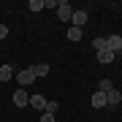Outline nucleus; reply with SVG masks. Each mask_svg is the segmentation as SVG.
Listing matches in <instances>:
<instances>
[{
	"instance_id": "obj_13",
	"label": "nucleus",
	"mask_w": 122,
	"mask_h": 122,
	"mask_svg": "<svg viewBox=\"0 0 122 122\" xmlns=\"http://www.w3.org/2000/svg\"><path fill=\"white\" fill-rule=\"evenodd\" d=\"M109 90H114L111 79H100V84H98V92H109Z\"/></svg>"
},
{
	"instance_id": "obj_16",
	"label": "nucleus",
	"mask_w": 122,
	"mask_h": 122,
	"mask_svg": "<svg viewBox=\"0 0 122 122\" xmlns=\"http://www.w3.org/2000/svg\"><path fill=\"white\" fill-rule=\"evenodd\" d=\"M57 109H60L57 100H49V103H46V111H49V114H57Z\"/></svg>"
},
{
	"instance_id": "obj_3",
	"label": "nucleus",
	"mask_w": 122,
	"mask_h": 122,
	"mask_svg": "<svg viewBox=\"0 0 122 122\" xmlns=\"http://www.w3.org/2000/svg\"><path fill=\"white\" fill-rule=\"evenodd\" d=\"M46 103H49L46 95H30V103H27V106L35 109V111H46Z\"/></svg>"
},
{
	"instance_id": "obj_14",
	"label": "nucleus",
	"mask_w": 122,
	"mask_h": 122,
	"mask_svg": "<svg viewBox=\"0 0 122 122\" xmlns=\"http://www.w3.org/2000/svg\"><path fill=\"white\" fill-rule=\"evenodd\" d=\"M27 8H30L33 14H35V11H44V0H30V3H27Z\"/></svg>"
},
{
	"instance_id": "obj_5",
	"label": "nucleus",
	"mask_w": 122,
	"mask_h": 122,
	"mask_svg": "<svg viewBox=\"0 0 122 122\" xmlns=\"http://www.w3.org/2000/svg\"><path fill=\"white\" fill-rule=\"evenodd\" d=\"M122 103V92L119 90H109L106 92V106H109V109H114V106H119Z\"/></svg>"
},
{
	"instance_id": "obj_8",
	"label": "nucleus",
	"mask_w": 122,
	"mask_h": 122,
	"mask_svg": "<svg viewBox=\"0 0 122 122\" xmlns=\"http://www.w3.org/2000/svg\"><path fill=\"white\" fill-rule=\"evenodd\" d=\"M114 60H117V54H114V52H109V49L98 52V62H100V65H109V62H114Z\"/></svg>"
},
{
	"instance_id": "obj_11",
	"label": "nucleus",
	"mask_w": 122,
	"mask_h": 122,
	"mask_svg": "<svg viewBox=\"0 0 122 122\" xmlns=\"http://www.w3.org/2000/svg\"><path fill=\"white\" fill-rule=\"evenodd\" d=\"M14 65H0V81H8V79H14Z\"/></svg>"
},
{
	"instance_id": "obj_4",
	"label": "nucleus",
	"mask_w": 122,
	"mask_h": 122,
	"mask_svg": "<svg viewBox=\"0 0 122 122\" xmlns=\"http://www.w3.org/2000/svg\"><path fill=\"white\" fill-rule=\"evenodd\" d=\"M106 46H109V52L122 54V35H109L106 38Z\"/></svg>"
},
{
	"instance_id": "obj_2",
	"label": "nucleus",
	"mask_w": 122,
	"mask_h": 122,
	"mask_svg": "<svg viewBox=\"0 0 122 122\" xmlns=\"http://www.w3.org/2000/svg\"><path fill=\"white\" fill-rule=\"evenodd\" d=\"M71 16H73V5L65 3V0H60V5H57V19H60V22H71Z\"/></svg>"
},
{
	"instance_id": "obj_19",
	"label": "nucleus",
	"mask_w": 122,
	"mask_h": 122,
	"mask_svg": "<svg viewBox=\"0 0 122 122\" xmlns=\"http://www.w3.org/2000/svg\"><path fill=\"white\" fill-rule=\"evenodd\" d=\"M5 38H8V27L0 25V41H5Z\"/></svg>"
},
{
	"instance_id": "obj_7",
	"label": "nucleus",
	"mask_w": 122,
	"mask_h": 122,
	"mask_svg": "<svg viewBox=\"0 0 122 122\" xmlns=\"http://www.w3.org/2000/svg\"><path fill=\"white\" fill-rule=\"evenodd\" d=\"M87 16H90L87 11L79 8V11H73V16H71V25H73V27H84V25H87Z\"/></svg>"
},
{
	"instance_id": "obj_18",
	"label": "nucleus",
	"mask_w": 122,
	"mask_h": 122,
	"mask_svg": "<svg viewBox=\"0 0 122 122\" xmlns=\"http://www.w3.org/2000/svg\"><path fill=\"white\" fill-rule=\"evenodd\" d=\"M60 5V0H44V8H57Z\"/></svg>"
},
{
	"instance_id": "obj_12",
	"label": "nucleus",
	"mask_w": 122,
	"mask_h": 122,
	"mask_svg": "<svg viewBox=\"0 0 122 122\" xmlns=\"http://www.w3.org/2000/svg\"><path fill=\"white\" fill-rule=\"evenodd\" d=\"M30 68H33L35 79H41V76H46V73H49V65H46V62H38V65H30Z\"/></svg>"
},
{
	"instance_id": "obj_6",
	"label": "nucleus",
	"mask_w": 122,
	"mask_h": 122,
	"mask_svg": "<svg viewBox=\"0 0 122 122\" xmlns=\"http://www.w3.org/2000/svg\"><path fill=\"white\" fill-rule=\"evenodd\" d=\"M27 103H30V95H27V92H25L22 87H19L16 92H14V106H19V109H25Z\"/></svg>"
},
{
	"instance_id": "obj_15",
	"label": "nucleus",
	"mask_w": 122,
	"mask_h": 122,
	"mask_svg": "<svg viewBox=\"0 0 122 122\" xmlns=\"http://www.w3.org/2000/svg\"><path fill=\"white\" fill-rule=\"evenodd\" d=\"M92 49H98V52L109 49V46H106V38H92Z\"/></svg>"
},
{
	"instance_id": "obj_9",
	"label": "nucleus",
	"mask_w": 122,
	"mask_h": 122,
	"mask_svg": "<svg viewBox=\"0 0 122 122\" xmlns=\"http://www.w3.org/2000/svg\"><path fill=\"white\" fill-rule=\"evenodd\" d=\"M90 103H92V109H106V92H95Z\"/></svg>"
},
{
	"instance_id": "obj_1",
	"label": "nucleus",
	"mask_w": 122,
	"mask_h": 122,
	"mask_svg": "<svg viewBox=\"0 0 122 122\" xmlns=\"http://www.w3.org/2000/svg\"><path fill=\"white\" fill-rule=\"evenodd\" d=\"M14 79H16L19 81V87H30V84L35 81V73H33V68H22V71H16V73H14Z\"/></svg>"
},
{
	"instance_id": "obj_17",
	"label": "nucleus",
	"mask_w": 122,
	"mask_h": 122,
	"mask_svg": "<svg viewBox=\"0 0 122 122\" xmlns=\"http://www.w3.org/2000/svg\"><path fill=\"white\" fill-rule=\"evenodd\" d=\"M41 122H54V114H49V111H41Z\"/></svg>"
},
{
	"instance_id": "obj_10",
	"label": "nucleus",
	"mask_w": 122,
	"mask_h": 122,
	"mask_svg": "<svg viewBox=\"0 0 122 122\" xmlns=\"http://www.w3.org/2000/svg\"><path fill=\"white\" fill-rule=\"evenodd\" d=\"M65 38L73 41V44H76V41H81V27H73V25H71L68 30H65Z\"/></svg>"
}]
</instances>
